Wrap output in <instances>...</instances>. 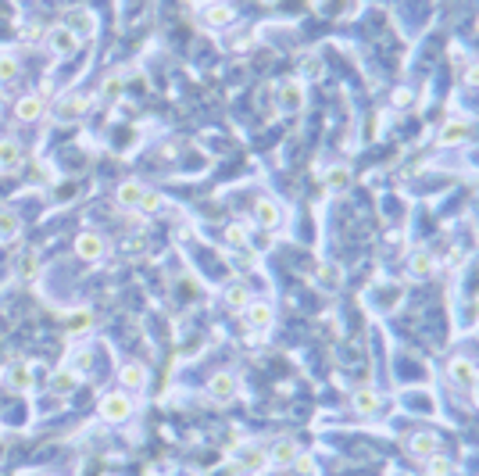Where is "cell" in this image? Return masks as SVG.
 <instances>
[{
    "label": "cell",
    "instance_id": "cell-1",
    "mask_svg": "<svg viewBox=\"0 0 479 476\" xmlns=\"http://www.w3.org/2000/svg\"><path fill=\"white\" fill-rule=\"evenodd\" d=\"M61 25L83 43V40H90L93 32H97V15L90 11V8H83V4H75V8H68L65 15H61Z\"/></svg>",
    "mask_w": 479,
    "mask_h": 476
},
{
    "label": "cell",
    "instance_id": "cell-2",
    "mask_svg": "<svg viewBox=\"0 0 479 476\" xmlns=\"http://www.w3.org/2000/svg\"><path fill=\"white\" fill-rule=\"evenodd\" d=\"M43 43H47V50L50 54H58V58H68V54H75L79 50V40L58 22V25H50L47 32H43Z\"/></svg>",
    "mask_w": 479,
    "mask_h": 476
},
{
    "label": "cell",
    "instance_id": "cell-3",
    "mask_svg": "<svg viewBox=\"0 0 479 476\" xmlns=\"http://www.w3.org/2000/svg\"><path fill=\"white\" fill-rule=\"evenodd\" d=\"M133 415V398L129 394H104L100 398V419L104 422H126Z\"/></svg>",
    "mask_w": 479,
    "mask_h": 476
},
{
    "label": "cell",
    "instance_id": "cell-4",
    "mask_svg": "<svg viewBox=\"0 0 479 476\" xmlns=\"http://www.w3.org/2000/svg\"><path fill=\"white\" fill-rule=\"evenodd\" d=\"M25 162V150L15 136H0V169L4 172H15L18 165Z\"/></svg>",
    "mask_w": 479,
    "mask_h": 476
},
{
    "label": "cell",
    "instance_id": "cell-5",
    "mask_svg": "<svg viewBox=\"0 0 479 476\" xmlns=\"http://www.w3.org/2000/svg\"><path fill=\"white\" fill-rule=\"evenodd\" d=\"M4 383H8V391L25 394V391L32 387V369H29L25 362H11V365H8V376H4Z\"/></svg>",
    "mask_w": 479,
    "mask_h": 476
},
{
    "label": "cell",
    "instance_id": "cell-6",
    "mask_svg": "<svg viewBox=\"0 0 479 476\" xmlns=\"http://www.w3.org/2000/svg\"><path fill=\"white\" fill-rule=\"evenodd\" d=\"M207 394L211 398H215V401H233L236 398V376L233 373H215V376H211V383H207Z\"/></svg>",
    "mask_w": 479,
    "mask_h": 476
},
{
    "label": "cell",
    "instance_id": "cell-7",
    "mask_svg": "<svg viewBox=\"0 0 479 476\" xmlns=\"http://www.w3.org/2000/svg\"><path fill=\"white\" fill-rule=\"evenodd\" d=\"M243 323H247L250 330H269V326H272V308L265 304V301H250V304L243 308Z\"/></svg>",
    "mask_w": 479,
    "mask_h": 476
},
{
    "label": "cell",
    "instance_id": "cell-8",
    "mask_svg": "<svg viewBox=\"0 0 479 476\" xmlns=\"http://www.w3.org/2000/svg\"><path fill=\"white\" fill-rule=\"evenodd\" d=\"M15 115H18L22 122H36V119H43V115H47V104H43V97H40V93H29V97H22V100H18Z\"/></svg>",
    "mask_w": 479,
    "mask_h": 476
},
{
    "label": "cell",
    "instance_id": "cell-9",
    "mask_svg": "<svg viewBox=\"0 0 479 476\" xmlns=\"http://www.w3.org/2000/svg\"><path fill=\"white\" fill-rule=\"evenodd\" d=\"M83 112H86V97H79V93H68L65 100L54 104V115H58L61 122H72V119H79Z\"/></svg>",
    "mask_w": 479,
    "mask_h": 476
},
{
    "label": "cell",
    "instance_id": "cell-10",
    "mask_svg": "<svg viewBox=\"0 0 479 476\" xmlns=\"http://www.w3.org/2000/svg\"><path fill=\"white\" fill-rule=\"evenodd\" d=\"M75 254L86 258V261H97V258L104 254V240H100L97 233H79V237H75Z\"/></svg>",
    "mask_w": 479,
    "mask_h": 476
},
{
    "label": "cell",
    "instance_id": "cell-11",
    "mask_svg": "<svg viewBox=\"0 0 479 476\" xmlns=\"http://www.w3.org/2000/svg\"><path fill=\"white\" fill-rule=\"evenodd\" d=\"M119 380H122L126 391H140V387L147 383V369H143L140 362H126V365L119 369Z\"/></svg>",
    "mask_w": 479,
    "mask_h": 476
},
{
    "label": "cell",
    "instance_id": "cell-12",
    "mask_svg": "<svg viewBox=\"0 0 479 476\" xmlns=\"http://www.w3.org/2000/svg\"><path fill=\"white\" fill-rule=\"evenodd\" d=\"M140 197H143V183L129 179V183H122V186H119L115 204H119V208H140Z\"/></svg>",
    "mask_w": 479,
    "mask_h": 476
},
{
    "label": "cell",
    "instance_id": "cell-13",
    "mask_svg": "<svg viewBox=\"0 0 479 476\" xmlns=\"http://www.w3.org/2000/svg\"><path fill=\"white\" fill-rule=\"evenodd\" d=\"M22 233V222L11 208H0V244H11Z\"/></svg>",
    "mask_w": 479,
    "mask_h": 476
},
{
    "label": "cell",
    "instance_id": "cell-14",
    "mask_svg": "<svg viewBox=\"0 0 479 476\" xmlns=\"http://www.w3.org/2000/svg\"><path fill=\"white\" fill-rule=\"evenodd\" d=\"M297 458H301V451H297V444H293V441H279V444L272 448V455H269V462H272V465H279V469H283V465H293Z\"/></svg>",
    "mask_w": 479,
    "mask_h": 476
},
{
    "label": "cell",
    "instance_id": "cell-15",
    "mask_svg": "<svg viewBox=\"0 0 479 476\" xmlns=\"http://www.w3.org/2000/svg\"><path fill=\"white\" fill-rule=\"evenodd\" d=\"M254 215H257V222L265 226V230H272V226H279V204L276 201H257V208H254Z\"/></svg>",
    "mask_w": 479,
    "mask_h": 476
},
{
    "label": "cell",
    "instance_id": "cell-16",
    "mask_svg": "<svg viewBox=\"0 0 479 476\" xmlns=\"http://www.w3.org/2000/svg\"><path fill=\"white\" fill-rule=\"evenodd\" d=\"M447 373H451V380H454V383H461V387H468V383L475 380V369H472L465 358H454V362L447 365Z\"/></svg>",
    "mask_w": 479,
    "mask_h": 476
},
{
    "label": "cell",
    "instance_id": "cell-17",
    "mask_svg": "<svg viewBox=\"0 0 479 476\" xmlns=\"http://www.w3.org/2000/svg\"><path fill=\"white\" fill-rule=\"evenodd\" d=\"M380 405H383V398H380L376 391H358V394H354V412H361V415L376 412Z\"/></svg>",
    "mask_w": 479,
    "mask_h": 476
},
{
    "label": "cell",
    "instance_id": "cell-18",
    "mask_svg": "<svg viewBox=\"0 0 479 476\" xmlns=\"http://www.w3.org/2000/svg\"><path fill=\"white\" fill-rule=\"evenodd\" d=\"M18 72H22L18 58H15V54H8V50H0V83H11V79H18Z\"/></svg>",
    "mask_w": 479,
    "mask_h": 476
},
{
    "label": "cell",
    "instance_id": "cell-19",
    "mask_svg": "<svg viewBox=\"0 0 479 476\" xmlns=\"http://www.w3.org/2000/svg\"><path fill=\"white\" fill-rule=\"evenodd\" d=\"M204 22H207V25H229V22H233V8H229V4H211V8L204 11Z\"/></svg>",
    "mask_w": 479,
    "mask_h": 476
},
{
    "label": "cell",
    "instance_id": "cell-20",
    "mask_svg": "<svg viewBox=\"0 0 479 476\" xmlns=\"http://www.w3.org/2000/svg\"><path fill=\"white\" fill-rule=\"evenodd\" d=\"M279 108H286V112H297V108H301V86H297V83H283V90H279Z\"/></svg>",
    "mask_w": 479,
    "mask_h": 476
},
{
    "label": "cell",
    "instance_id": "cell-21",
    "mask_svg": "<svg viewBox=\"0 0 479 476\" xmlns=\"http://www.w3.org/2000/svg\"><path fill=\"white\" fill-rule=\"evenodd\" d=\"M50 383H54V391H58V394H68V391H75V387H79V376L72 373V369H58Z\"/></svg>",
    "mask_w": 479,
    "mask_h": 476
},
{
    "label": "cell",
    "instance_id": "cell-22",
    "mask_svg": "<svg viewBox=\"0 0 479 476\" xmlns=\"http://www.w3.org/2000/svg\"><path fill=\"white\" fill-rule=\"evenodd\" d=\"M437 451V437L433 434H418V437H411V455H433Z\"/></svg>",
    "mask_w": 479,
    "mask_h": 476
},
{
    "label": "cell",
    "instance_id": "cell-23",
    "mask_svg": "<svg viewBox=\"0 0 479 476\" xmlns=\"http://www.w3.org/2000/svg\"><path fill=\"white\" fill-rule=\"evenodd\" d=\"M90 326H93V315H90L86 308H79V311L68 315V333H83V330H90Z\"/></svg>",
    "mask_w": 479,
    "mask_h": 476
},
{
    "label": "cell",
    "instance_id": "cell-24",
    "mask_svg": "<svg viewBox=\"0 0 479 476\" xmlns=\"http://www.w3.org/2000/svg\"><path fill=\"white\" fill-rule=\"evenodd\" d=\"M226 301H229L233 308H247V304H250V294H247L243 283H233V287L226 290Z\"/></svg>",
    "mask_w": 479,
    "mask_h": 476
},
{
    "label": "cell",
    "instance_id": "cell-25",
    "mask_svg": "<svg viewBox=\"0 0 479 476\" xmlns=\"http://www.w3.org/2000/svg\"><path fill=\"white\" fill-rule=\"evenodd\" d=\"M100 97H104V100L122 97V79H119V76H108V79H104V86H100Z\"/></svg>",
    "mask_w": 479,
    "mask_h": 476
},
{
    "label": "cell",
    "instance_id": "cell-26",
    "mask_svg": "<svg viewBox=\"0 0 479 476\" xmlns=\"http://www.w3.org/2000/svg\"><path fill=\"white\" fill-rule=\"evenodd\" d=\"M157 208H162V194L143 190V197H140V211H157Z\"/></svg>",
    "mask_w": 479,
    "mask_h": 476
},
{
    "label": "cell",
    "instance_id": "cell-27",
    "mask_svg": "<svg viewBox=\"0 0 479 476\" xmlns=\"http://www.w3.org/2000/svg\"><path fill=\"white\" fill-rule=\"evenodd\" d=\"M465 126H447L444 133H440V143H458V140H465Z\"/></svg>",
    "mask_w": 479,
    "mask_h": 476
},
{
    "label": "cell",
    "instance_id": "cell-28",
    "mask_svg": "<svg viewBox=\"0 0 479 476\" xmlns=\"http://www.w3.org/2000/svg\"><path fill=\"white\" fill-rule=\"evenodd\" d=\"M68 365H72V373H75V376H83L86 369H90V355H86V351H75Z\"/></svg>",
    "mask_w": 479,
    "mask_h": 476
},
{
    "label": "cell",
    "instance_id": "cell-29",
    "mask_svg": "<svg viewBox=\"0 0 479 476\" xmlns=\"http://www.w3.org/2000/svg\"><path fill=\"white\" fill-rule=\"evenodd\" d=\"M430 269H433L430 254H415V258H411V273H418V276H422V273H430Z\"/></svg>",
    "mask_w": 479,
    "mask_h": 476
},
{
    "label": "cell",
    "instance_id": "cell-30",
    "mask_svg": "<svg viewBox=\"0 0 479 476\" xmlns=\"http://www.w3.org/2000/svg\"><path fill=\"white\" fill-rule=\"evenodd\" d=\"M451 469H454V465H451L447 458H433V462H430V476H451Z\"/></svg>",
    "mask_w": 479,
    "mask_h": 476
},
{
    "label": "cell",
    "instance_id": "cell-31",
    "mask_svg": "<svg viewBox=\"0 0 479 476\" xmlns=\"http://www.w3.org/2000/svg\"><path fill=\"white\" fill-rule=\"evenodd\" d=\"M261 462H265V455H261L257 448H247V451H243V465H247V469H257Z\"/></svg>",
    "mask_w": 479,
    "mask_h": 476
},
{
    "label": "cell",
    "instance_id": "cell-32",
    "mask_svg": "<svg viewBox=\"0 0 479 476\" xmlns=\"http://www.w3.org/2000/svg\"><path fill=\"white\" fill-rule=\"evenodd\" d=\"M243 240H247V233H243L240 226H233V230H229V244H240V247H243Z\"/></svg>",
    "mask_w": 479,
    "mask_h": 476
},
{
    "label": "cell",
    "instance_id": "cell-33",
    "mask_svg": "<svg viewBox=\"0 0 479 476\" xmlns=\"http://www.w3.org/2000/svg\"><path fill=\"white\" fill-rule=\"evenodd\" d=\"M468 83H479V65H475V69L468 72Z\"/></svg>",
    "mask_w": 479,
    "mask_h": 476
},
{
    "label": "cell",
    "instance_id": "cell-34",
    "mask_svg": "<svg viewBox=\"0 0 479 476\" xmlns=\"http://www.w3.org/2000/svg\"><path fill=\"white\" fill-rule=\"evenodd\" d=\"M475 405H479V376H475Z\"/></svg>",
    "mask_w": 479,
    "mask_h": 476
}]
</instances>
